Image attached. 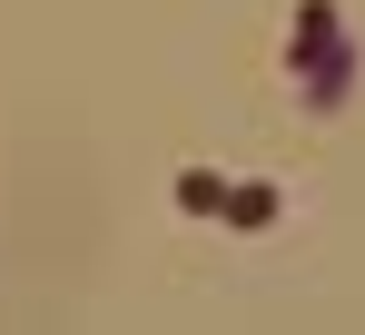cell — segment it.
<instances>
[{
    "instance_id": "6da1fadb",
    "label": "cell",
    "mask_w": 365,
    "mask_h": 335,
    "mask_svg": "<svg viewBox=\"0 0 365 335\" xmlns=\"http://www.w3.org/2000/svg\"><path fill=\"white\" fill-rule=\"evenodd\" d=\"M287 59H306V99H316V109L346 99L356 50H346V30H336V0H306V10H297V50H287Z\"/></svg>"
},
{
    "instance_id": "7a4b0ae2",
    "label": "cell",
    "mask_w": 365,
    "mask_h": 335,
    "mask_svg": "<svg viewBox=\"0 0 365 335\" xmlns=\"http://www.w3.org/2000/svg\"><path fill=\"white\" fill-rule=\"evenodd\" d=\"M217 217H227V227H267V217H277V187H267V177H237Z\"/></svg>"
},
{
    "instance_id": "3957f363",
    "label": "cell",
    "mask_w": 365,
    "mask_h": 335,
    "mask_svg": "<svg viewBox=\"0 0 365 335\" xmlns=\"http://www.w3.org/2000/svg\"><path fill=\"white\" fill-rule=\"evenodd\" d=\"M178 207H187V217H217V207H227V177H217V168H187V177H178Z\"/></svg>"
}]
</instances>
